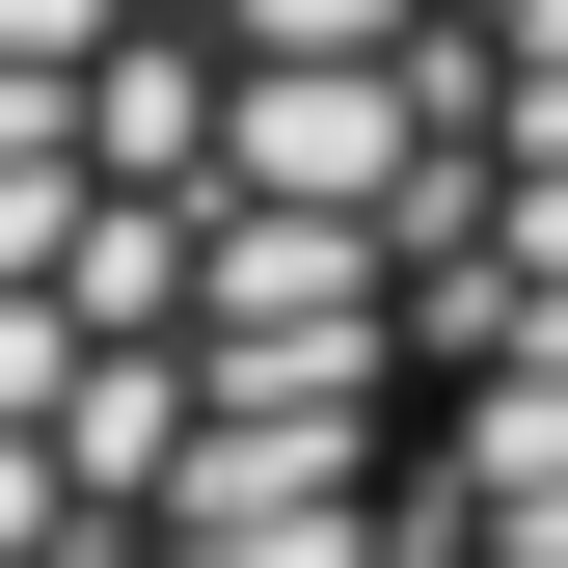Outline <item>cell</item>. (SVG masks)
<instances>
[{"mask_svg":"<svg viewBox=\"0 0 568 568\" xmlns=\"http://www.w3.org/2000/svg\"><path fill=\"white\" fill-rule=\"evenodd\" d=\"M460 0H0V568H406Z\"/></svg>","mask_w":568,"mask_h":568,"instance_id":"1","label":"cell"},{"mask_svg":"<svg viewBox=\"0 0 568 568\" xmlns=\"http://www.w3.org/2000/svg\"><path fill=\"white\" fill-rule=\"evenodd\" d=\"M406 568H568V0H460V54H434Z\"/></svg>","mask_w":568,"mask_h":568,"instance_id":"2","label":"cell"}]
</instances>
